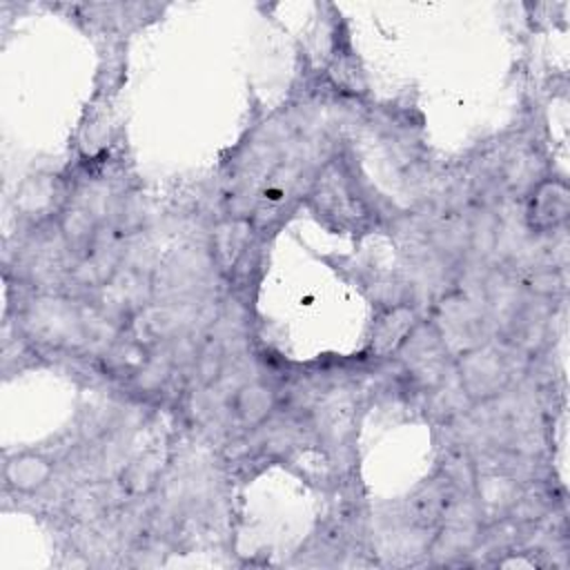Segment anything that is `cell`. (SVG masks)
Listing matches in <instances>:
<instances>
[{"label":"cell","instance_id":"cell-2","mask_svg":"<svg viewBox=\"0 0 570 570\" xmlns=\"http://www.w3.org/2000/svg\"><path fill=\"white\" fill-rule=\"evenodd\" d=\"M414 325H416V314L412 305L396 303L392 307H385L372 325V336H370L372 352L379 356H387L390 352L403 347L412 336Z\"/></svg>","mask_w":570,"mask_h":570},{"label":"cell","instance_id":"cell-4","mask_svg":"<svg viewBox=\"0 0 570 570\" xmlns=\"http://www.w3.org/2000/svg\"><path fill=\"white\" fill-rule=\"evenodd\" d=\"M53 465L38 452H20L4 463V483L22 494L38 492L49 483Z\"/></svg>","mask_w":570,"mask_h":570},{"label":"cell","instance_id":"cell-5","mask_svg":"<svg viewBox=\"0 0 570 570\" xmlns=\"http://www.w3.org/2000/svg\"><path fill=\"white\" fill-rule=\"evenodd\" d=\"M274 407H276V392L263 381L245 383L232 396L234 416L245 428H261L269 419Z\"/></svg>","mask_w":570,"mask_h":570},{"label":"cell","instance_id":"cell-7","mask_svg":"<svg viewBox=\"0 0 570 570\" xmlns=\"http://www.w3.org/2000/svg\"><path fill=\"white\" fill-rule=\"evenodd\" d=\"M194 367L203 383H212L218 379V374L223 370V354L214 352V347L209 345V347L200 350L198 358H194Z\"/></svg>","mask_w":570,"mask_h":570},{"label":"cell","instance_id":"cell-3","mask_svg":"<svg viewBox=\"0 0 570 570\" xmlns=\"http://www.w3.org/2000/svg\"><path fill=\"white\" fill-rule=\"evenodd\" d=\"M568 216V187L561 180L539 183L528 200V223L537 232L561 225Z\"/></svg>","mask_w":570,"mask_h":570},{"label":"cell","instance_id":"cell-6","mask_svg":"<svg viewBox=\"0 0 570 570\" xmlns=\"http://www.w3.org/2000/svg\"><path fill=\"white\" fill-rule=\"evenodd\" d=\"M60 232L71 249H87L96 238V218L82 207L69 209L60 220Z\"/></svg>","mask_w":570,"mask_h":570},{"label":"cell","instance_id":"cell-8","mask_svg":"<svg viewBox=\"0 0 570 570\" xmlns=\"http://www.w3.org/2000/svg\"><path fill=\"white\" fill-rule=\"evenodd\" d=\"M323 203H327V207H336V205H338V198H334V194L330 191V194H325V196H323ZM345 205H358V198H356V196H343V200H341V207H343V216L347 218L350 214H347Z\"/></svg>","mask_w":570,"mask_h":570},{"label":"cell","instance_id":"cell-1","mask_svg":"<svg viewBox=\"0 0 570 570\" xmlns=\"http://www.w3.org/2000/svg\"><path fill=\"white\" fill-rule=\"evenodd\" d=\"M461 387L474 401H488L503 392L510 381L505 356L492 345L470 347L459 365Z\"/></svg>","mask_w":570,"mask_h":570}]
</instances>
